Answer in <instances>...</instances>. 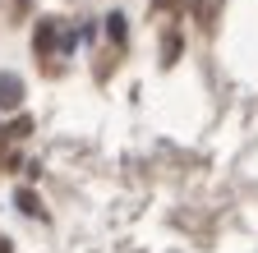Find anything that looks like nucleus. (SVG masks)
Masks as SVG:
<instances>
[{"label":"nucleus","instance_id":"obj_5","mask_svg":"<svg viewBox=\"0 0 258 253\" xmlns=\"http://www.w3.org/2000/svg\"><path fill=\"white\" fill-rule=\"evenodd\" d=\"M10 10H14V19H23L28 14V0H10Z\"/></svg>","mask_w":258,"mask_h":253},{"label":"nucleus","instance_id":"obj_4","mask_svg":"<svg viewBox=\"0 0 258 253\" xmlns=\"http://www.w3.org/2000/svg\"><path fill=\"white\" fill-rule=\"evenodd\" d=\"M19 207H23V212H42V203H37V198H32V194H28V189H19Z\"/></svg>","mask_w":258,"mask_h":253},{"label":"nucleus","instance_id":"obj_1","mask_svg":"<svg viewBox=\"0 0 258 253\" xmlns=\"http://www.w3.org/2000/svg\"><path fill=\"white\" fill-rule=\"evenodd\" d=\"M74 42H79V33L64 19H37V33H32V55L42 60V69L55 78L60 74V60L74 51Z\"/></svg>","mask_w":258,"mask_h":253},{"label":"nucleus","instance_id":"obj_3","mask_svg":"<svg viewBox=\"0 0 258 253\" xmlns=\"http://www.w3.org/2000/svg\"><path fill=\"white\" fill-rule=\"evenodd\" d=\"M106 37H111L115 46L124 42V14H111V19H106Z\"/></svg>","mask_w":258,"mask_h":253},{"label":"nucleus","instance_id":"obj_6","mask_svg":"<svg viewBox=\"0 0 258 253\" xmlns=\"http://www.w3.org/2000/svg\"><path fill=\"white\" fill-rule=\"evenodd\" d=\"M0 253H10V239H5V235H0Z\"/></svg>","mask_w":258,"mask_h":253},{"label":"nucleus","instance_id":"obj_2","mask_svg":"<svg viewBox=\"0 0 258 253\" xmlns=\"http://www.w3.org/2000/svg\"><path fill=\"white\" fill-rule=\"evenodd\" d=\"M23 106V78L0 69V111H19Z\"/></svg>","mask_w":258,"mask_h":253}]
</instances>
